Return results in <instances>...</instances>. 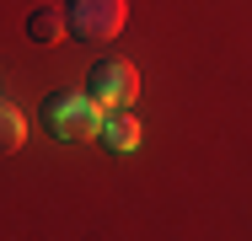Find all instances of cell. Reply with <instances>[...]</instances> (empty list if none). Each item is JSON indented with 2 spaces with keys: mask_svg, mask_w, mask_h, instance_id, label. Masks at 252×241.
I'll list each match as a JSON object with an SVG mask.
<instances>
[{
  "mask_svg": "<svg viewBox=\"0 0 252 241\" xmlns=\"http://www.w3.org/2000/svg\"><path fill=\"white\" fill-rule=\"evenodd\" d=\"M102 102L92 91H54L43 102V129L54 140H97Z\"/></svg>",
  "mask_w": 252,
  "mask_h": 241,
  "instance_id": "cell-1",
  "label": "cell"
},
{
  "mask_svg": "<svg viewBox=\"0 0 252 241\" xmlns=\"http://www.w3.org/2000/svg\"><path fill=\"white\" fill-rule=\"evenodd\" d=\"M124 16H129L124 0H70V5H64V27H70L75 38H86V43L118 38V32H124Z\"/></svg>",
  "mask_w": 252,
  "mask_h": 241,
  "instance_id": "cell-2",
  "label": "cell"
},
{
  "mask_svg": "<svg viewBox=\"0 0 252 241\" xmlns=\"http://www.w3.org/2000/svg\"><path fill=\"white\" fill-rule=\"evenodd\" d=\"M86 91L102 102V113H107V107H129V102L140 96V70H134L129 59H97L92 75H86Z\"/></svg>",
  "mask_w": 252,
  "mask_h": 241,
  "instance_id": "cell-3",
  "label": "cell"
},
{
  "mask_svg": "<svg viewBox=\"0 0 252 241\" xmlns=\"http://www.w3.org/2000/svg\"><path fill=\"white\" fill-rule=\"evenodd\" d=\"M97 140L102 150H113V155H134L140 150V118L129 113V107H107L97 123Z\"/></svg>",
  "mask_w": 252,
  "mask_h": 241,
  "instance_id": "cell-4",
  "label": "cell"
},
{
  "mask_svg": "<svg viewBox=\"0 0 252 241\" xmlns=\"http://www.w3.org/2000/svg\"><path fill=\"white\" fill-rule=\"evenodd\" d=\"M64 32V11H54V5H38L32 16H27V38L32 43H54Z\"/></svg>",
  "mask_w": 252,
  "mask_h": 241,
  "instance_id": "cell-5",
  "label": "cell"
},
{
  "mask_svg": "<svg viewBox=\"0 0 252 241\" xmlns=\"http://www.w3.org/2000/svg\"><path fill=\"white\" fill-rule=\"evenodd\" d=\"M22 140H27V118H22L11 102H0V155L22 150Z\"/></svg>",
  "mask_w": 252,
  "mask_h": 241,
  "instance_id": "cell-6",
  "label": "cell"
}]
</instances>
